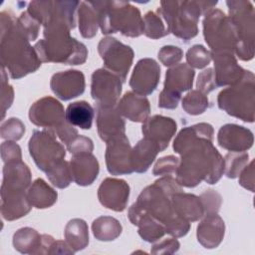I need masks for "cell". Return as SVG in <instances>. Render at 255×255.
I'll use <instances>...</instances> for the list:
<instances>
[{
	"mask_svg": "<svg viewBox=\"0 0 255 255\" xmlns=\"http://www.w3.org/2000/svg\"><path fill=\"white\" fill-rule=\"evenodd\" d=\"M16 21L17 18L10 10L0 13L1 65L12 79L17 80L36 72L42 62L30 41L19 30Z\"/></svg>",
	"mask_w": 255,
	"mask_h": 255,
	"instance_id": "6da1fadb",
	"label": "cell"
},
{
	"mask_svg": "<svg viewBox=\"0 0 255 255\" xmlns=\"http://www.w3.org/2000/svg\"><path fill=\"white\" fill-rule=\"evenodd\" d=\"M180 243L177 239L167 238L154 244L150 250L151 254H173L179 250Z\"/></svg>",
	"mask_w": 255,
	"mask_h": 255,
	"instance_id": "9f6ffc18",
	"label": "cell"
},
{
	"mask_svg": "<svg viewBox=\"0 0 255 255\" xmlns=\"http://www.w3.org/2000/svg\"><path fill=\"white\" fill-rule=\"evenodd\" d=\"M28 148L35 164L45 173L66 156L64 145L57 140L56 134L49 128L34 130L29 139Z\"/></svg>",
	"mask_w": 255,
	"mask_h": 255,
	"instance_id": "9c48e42d",
	"label": "cell"
},
{
	"mask_svg": "<svg viewBox=\"0 0 255 255\" xmlns=\"http://www.w3.org/2000/svg\"><path fill=\"white\" fill-rule=\"evenodd\" d=\"M249 154L245 151H229L224 157V173L228 178H236L247 165Z\"/></svg>",
	"mask_w": 255,
	"mask_h": 255,
	"instance_id": "60d3db41",
	"label": "cell"
},
{
	"mask_svg": "<svg viewBox=\"0 0 255 255\" xmlns=\"http://www.w3.org/2000/svg\"><path fill=\"white\" fill-rule=\"evenodd\" d=\"M92 231L99 241H113L122 234L123 227L115 217L100 216L93 221Z\"/></svg>",
	"mask_w": 255,
	"mask_h": 255,
	"instance_id": "8d00e7d4",
	"label": "cell"
},
{
	"mask_svg": "<svg viewBox=\"0 0 255 255\" xmlns=\"http://www.w3.org/2000/svg\"><path fill=\"white\" fill-rule=\"evenodd\" d=\"M158 59L161 64L166 67H173L177 65L183 57V52L179 47L166 45L158 51Z\"/></svg>",
	"mask_w": 255,
	"mask_h": 255,
	"instance_id": "681fc988",
	"label": "cell"
},
{
	"mask_svg": "<svg viewBox=\"0 0 255 255\" xmlns=\"http://www.w3.org/2000/svg\"><path fill=\"white\" fill-rule=\"evenodd\" d=\"M158 152H160V150L155 143L145 137L141 138L131 148L130 160L133 171L137 173L147 171Z\"/></svg>",
	"mask_w": 255,
	"mask_h": 255,
	"instance_id": "4dcf8cb0",
	"label": "cell"
},
{
	"mask_svg": "<svg viewBox=\"0 0 255 255\" xmlns=\"http://www.w3.org/2000/svg\"><path fill=\"white\" fill-rule=\"evenodd\" d=\"M74 250L69 244L62 240H55L50 248L49 254H74Z\"/></svg>",
	"mask_w": 255,
	"mask_h": 255,
	"instance_id": "91938a15",
	"label": "cell"
},
{
	"mask_svg": "<svg viewBox=\"0 0 255 255\" xmlns=\"http://www.w3.org/2000/svg\"><path fill=\"white\" fill-rule=\"evenodd\" d=\"M195 72L185 63L169 68L165 73L163 89L180 94L192 88Z\"/></svg>",
	"mask_w": 255,
	"mask_h": 255,
	"instance_id": "f546056e",
	"label": "cell"
},
{
	"mask_svg": "<svg viewBox=\"0 0 255 255\" xmlns=\"http://www.w3.org/2000/svg\"><path fill=\"white\" fill-rule=\"evenodd\" d=\"M179 158H177L174 155H166L163 157H160L157 159L155 162L152 173L153 175L157 176H165V175H170L172 176L173 174L176 173L177 167L179 165Z\"/></svg>",
	"mask_w": 255,
	"mask_h": 255,
	"instance_id": "bcb514c9",
	"label": "cell"
},
{
	"mask_svg": "<svg viewBox=\"0 0 255 255\" xmlns=\"http://www.w3.org/2000/svg\"><path fill=\"white\" fill-rule=\"evenodd\" d=\"M29 120L37 127L52 129L66 121V112L57 99L47 96L30 107Z\"/></svg>",
	"mask_w": 255,
	"mask_h": 255,
	"instance_id": "5bb4252c",
	"label": "cell"
},
{
	"mask_svg": "<svg viewBox=\"0 0 255 255\" xmlns=\"http://www.w3.org/2000/svg\"><path fill=\"white\" fill-rule=\"evenodd\" d=\"M98 52L105 69L119 76L123 83L126 82L133 61V50L114 37H105L98 44Z\"/></svg>",
	"mask_w": 255,
	"mask_h": 255,
	"instance_id": "8fae6325",
	"label": "cell"
},
{
	"mask_svg": "<svg viewBox=\"0 0 255 255\" xmlns=\"http://www.w3.org/2000/svg\"><path fill=\"white\" fill-rule=\"evenodd\" d=\"M122 87L120 77L105 68L98 69L92 74L91 96L97 105L116 106L122 94Z\"/></svg>",
	"mask_w": 255,
	"mask_h": 255,
	"instance_id": "4fadbf2b",
	"label": "cell"
},
{
	"mask_svg": "<svg viewBox=\"0 0 255 255\" xmlns=\"http://www.w3.org/2000/svg\"><path fill=\"white\" fill-rule=\"evenodd\" d=\"M196 88L201 93L207 95L208 93L212 92L217 88L216 82H215V76L214 71L212 68H207L206 70L202 71L197 78L196 82Z\"/></svg>",
	"mask_w": 255,
	"mask_h": 255,
	"instance_id": "f5cc1de1",
	"label": "cell"
},
{
	"mask_svg": "<svg viewBox=\"0 0 255 255\" xmlns=\"http://www.w3.org/2000/svg\"><path fill=\"white\" fill-rule=\"evenodd\" d=\"M177 125L171 118L161 115H154L148 117L141 127L142 134L145 138L151 140L157 145L160 151L164 150L175 134Z\"/></svg>",
	"mask_w": 255,
	"mask_h": 255,
	"instance_id": "d6986e66",
	"label": "cell"
},
{
	"mask_svg": "<svg viewBox=\"0 0 255 255\" xmlns=\"http://www.w3.org/2000/svg\"><path fill=\"white\" fill-rule=\"evenodd\" d=\"M64 236L74 252L85 249L89 244V227L87 222L81 218L71 219L65 227Z\"/></svg>",
	"mask_w": 255,
	"mask_h": 255,
	"instance_id": "e575fe53",
	"label": "cell"
},
{
	"mask_svg": "<svg viewBox=\"0 0 255 255\" xmlns=\"http://www.w3.org/2000/svg\"><path fill=\"white\" fill-rule=\"evenodd\" d=\"M52 92L62 101H69L85 92V76L78 70H67L56 73L50 81Z\"/></svg>",
	"mask_w": 255,
	"mask_h": 255,
	"instance_id": "ac0fdd59",
	"label": "cell"
},
{
	"mask_svg": "<svg viewBox=\"0 0 255 255\" xmlns=\"http://www.w3.org/2000/svg\"><path fill=\"white\" fill-rule=\"evenodd\" d=\"M13 246L22 254H41L42 234L31 227L20 228L13 235Z\"/></svg>",
	"mask_w": 255,
	"mask_h": 255,
	"instance_id": "d6a6232c",
	"label": "cell"
},
{
	"mask_svg": "<svg viewBox=\"0 0 255 255\" xmlns=\"http://www.w3.org/2000/svg\"><path fill=\"white\" fill-rule=\"evenodd\" d=\"M217 1H161L157 13L165 21L169 33L188 42L198 34V20L213 9Z\"/></svg>",
	"mask_w": 255,
	"mask_h": 255,
	"instance_id": "277c9868",
	"label": "cell"
},
{
	"mask_svg": "<svg viewBox=\"0 0 255 255\" xmlns=\"http://www.w3.org/2000/svg\"><path fill=\"white\" fill-rule=\"evenodd\" d=\"M181 95L163 89L158 97V107L161 109L173 110L177 108Z\"/></svg>",
	"mask_w": 255,
	"mask_h": 255,
	"instance_id": "6f0895ef",
	"label": "cell"
},
{
	"mask_svg": "<svg viewBox=\"0 0 255 255\" xmlns=\"http://www.w3.org/2000/svg\"><path fill=\"white\" fill-rule=\"evenodd\" d=\"M97 128L99 136L106 143L126 134V123L116 106H96Z\"/></svg>",
	"mask_w": 255,
	"mask_h": 255,
	"instance_id": "44dd1931",
	"label": "cell"
},
{
	"mask_svg": "<svg viewBox=\"0 0 255 255\" xmlns=\"http://www.w3.org/2000/svg\"><path fill=\"white\" fill-rule=\"evenodd\" d=\"M213 134L214 129L207 123H199L183 128L173 140V150L181 155L202 139L213 141Z\"/></svg>",
	"mask_w": 255,
	"mask_h": 255,
	"instance_id": "d4e9b609",
	"label": "cell"
},
{
	"mask_svg": "<svg viewBox=\"0 0 255 255\" xmlns=\"http://www.w3.org/2000/svg\"><path fill=\"white\" fill-rule=\"evenodd\" d=\"M16 23L19 30L27 37L30 42L37 39L41 24L27 11L21 13V15L17 18Z\"/></svg>",
	"mask_w": 255,
	"mask_h": 255,
	"instance_id": "f6af8a7d",
	"label": "cell"
},
{
	"mask_svg": "<svg viewBox=\"0 0 255 255\" xmlns=\"http://www.w3.org/2000/svg\"><path fill=\"white\" fill-rule=\"evenodd\" d=\"M131 146L126 134L107 142L106 165L112 175L130 174L133 172L130 160Z\"/></svg>",
	"mask_w": 255,
	"mask_h": 255,
	"instance_id": "9a60e30c",
	"label": "cell"
},
{
	"mask_svg": "<svg viewBox=\"0 0 255 255\" xmlns=\"http://www.w3.org/2000/svg\"><path fill=\"white\" fill-rule=\"evenodd\" d=\"M99 13V24L103 34L120 32L135 38L143 34V20L138 8L128 1H92Z\"/></svg>",
	"mask_w": 255,
	"mask_h": 255,
	"instance_id": "5b68a950",
	"label": "cell"
},
{
	"mask_svg": "<svg viewBox=\"0 0 255 255\" xmlns=\"http://www.w3.org/2000/svg\"><path fill=\"white\" fill-rule=\"evenodd\" d=\"M31 177L30 168L22 160L4 163L1 191H27Z\"/></svg>",
	"mask_w": 255,
	"mask_h": 255,
	"instance_id": "484cf974",
	"label": "cell"
},
{
	"mask_svg": "<svg viewBox=\"0 0 255 255\" xmlns=\"http://www.w3.org/2000/svg\"><path fill=\"white\" fill-rule=\"evenodd\" d=\"M217 142L226 150L242 152L252 147L254 135L245 127L236 124H226L218 130Z\"/></svg>",
	"mask_w": 255,
	"mask_h": 255,
	"instance_id": "7402d4cb",
	"label": "cell"
},
{
	"mask_svg": "<svg viewBox=\"0 0 255 255\" xmlns=\"http://www.w3.org/2000/svg\"><path fill=\"white\" fill-rule=\"evenodd\" d=\"M180 156L175 173L180 186L195 187L203 180L215 184L224 173V158L211 140L202 139Z\"/></svg>",
	"mask_w": 255,
	"mask_h": 255,
	"instance_id": "7a4b0ae2",
	"label": "cell"
},
{
	"mask_svg": "<svg viewBox=\"0 0 255 255\" xmlns=\"http://www.w3.org/2000/svg\"><path fill=\"white\" fill-rule=\"evenodd\" d=\"M143 34L150 39H159L169 34L163 19L157 12L148 11L142 18Z\"/></svg>",
	"mask_w": 255,
	"mask_h": 255,
	"instance_id": "ab89813d",
	"label": "cell"
},
{
	"mask_svg": "<svg viewBox=\"0 0 255 255\" xmlns=\"http://www.w3.org/2000/svg\"><path fill=\"white\" fill-rule=\"evenodd\" d=\"M67 149L73 155L85 152L92 153V151L94 150V143L90 137L78 134L67 144Z\"/></svg>",
	"mask_w": 255,
	"mask_h": 255,
	"instance_id": "816d5d0a",
	"label": "cell"
},
{
	"mask_svg": "<svg viewBox=\"0 0 255 255\" xmlns=\"http://www.w3.org/2000/svg\"><path fill=\"white\" fill-rule=\"evenodd\" d=\"M238 176L239 184L251 192H254V160H251L250 163L242 169Z\"/></svg>",
	"mask_w": 255,
	"mask_h": 255,
	"instance_id": "680465c9",
	"label": "cell"
},
{
	"mask_svg": "<svg viewBox=\"0 0 255 255\" xmlns=\"http://www.w3.org/2000/svg\"><path fill=\"white\" fill-rule=\"evenodd\" d=\"M135 226L138 227V235L144 241L149 243H153L159 240L165 234L163 224L143 211L138 217Z\"/></svg>",
	"mask_w": 255,
	"mask_h": 255,
	"instance_id": "74e56055",
	"label": "cell"
},
{
	"mask_svg": "<svg viewBox=\"0 0 255 255\" xmlns=\"http://www.w3.org/2000/svg\"><path fill=\"white\" fill-rule=\"evenodd\" d=\"M129 185L121 178H105L98 188L100 203L111 210L122 212L127 208L129 198Z\"/></svg>",
	"mask_w": 255,
	"mask_h": 255,
	"instance_id": "e0dca14e",
	"label": "cell"
},
{
	"mask_svg": "<svg viewBox=\"0 0 255 255\" xmlns=\"http://www.w3.org/2000/svg\"><path fill=\"white\" fill-rule=\"evenodd\" d=\"M27 198L33 207L45 209L57 202L58 193L44 179L37 178L27 189Z\"/></svg>",
	"mask_w": 255,
	"mask_h": 255,
	"instance_id": "1f68e13d",
	"label": "cell"
},
{
	"mask_svg": "<svg viewBox=\"0 0 255 255\" xmlns=\"http://www.w3.org/2000/svg\"><path fill=\"white\" fill-rule=\"evenodd\" d=\"M73 180L80 186H88L97 179L100 165L97 157L89 152L74 154L70 160Z\"/></svg>",
	"mask_w": 255,
	"mask_h": 255,
	"instance_id": "cb8c5ba5",
	"label": "cell"
},
{
	"mask_svg": "<svg viewBox=\"0 0 255 255\" xmlns=\"http://www.w3.org/2000/svg\"><path fill=\"white\" fill-rule=\"evenodd\" d=\"M79 30L83 38L91 39L98 33L100 27L99 13L92 1H82L78 8Z\"/></svg>",
	"mask_w": 255,
	"mask_h": 255,
	"instance_id": "836d02e7",
	"label": "cell"
},
{
	"mask_svg": "<svg viewBox=\"0 0 255 255\" xmlns=\"http://www.w3.org/2000/svg\"><path fill=\"white\" fill-rule=\"evenodd\" d=\"M46 174L50 182L57 188L61 189L68 187L73 180L70 162L66 160H62L56 166L48 170Z\"/></svg>",
	"mask_w": 255,
	"mask_h": 255,
	"instance_id": "b9f144b4",
	"label": "cell"
},
{
	"mask_svg": "<svg viewBox=\"0 0 255 255\" xmlns=\"http://www.w3.org/2000/svg\"><path fill=\"white\" fill-rule=\"evenodd\" d=\"M25 133V125L17 118H10L2 123L0 128V135L4 139L19 140Z\"/></svg>",
	"mask_w": 255,
	"mask_h": 255,
	"instance_id": "ee69618b",
	"label": "cell"
},
{
	"mask_svg": "<svg viewBox=\"0 0 255 255\" xmlns=\"http://www.w3.org/2000/svg\"><path fill=\"white\" fill-rule=\"evenodd\" d=\"M160 67L151 58L140 59L132 71L129 87L135 94L141 96L151 95L159 83Z\"/></svg>",
	"mask_w": 255,
	"mask_h": 255,
	"instance_id": "2e32d148",
	"label": "cell"
},
{
	"mask_svg": "<svg viewBox=\"0 0 255 255\" xmlns=\"http://www.w3.org/2000/svg\"><path fill=\"white\" fill-rule=\"evenodd\" d=\"M117 109L121 116L128 121L143 123L149 116L150 104L146 97L134 92H127L117 104Z\"/></svg>",
	"mask_w": 255,
	"mask_h": 255,
	"instance_id": "4316f807",
	"label": "cell"
},
{
	"mask_svg": "<svg viewBox=\"0 0 255 255\" xmlns=\"http://www.w3.org/2000/svg\"><path fill=\"white\" fill-rule=\"evenodd\" d=\"M202 26L204 40L211 52L234 53L237 36L231 21L224 12L211 9L204 15Z\"/></svg>",
	"mask_w": 255,
	"mask_h": 255,
	"instance_id": "ba28073f",
	"label": "cell"
},
{
	"mask_svg": "<svg viewBox=\"0 0 255 255\" xmlns=\"http://www.w3.org/2000/svg\"><path fill=\"white\" fill-rule=\"evenodd\" d=\"M14 100V90L8 83L7 73L2 68L1 74V107H2V119H4L6 111L11 107Z\"/></svg>",
	"mask_w": 255,
	"mask_h": 255,
	"instance_id": "f907efd6",
	"label": "cell"
},
{
	"mask_svg": "<svg viewBox=\"0 0 255 255\" xmlns=\"http://www.w3.org/2000/svg\"><path fill=\"white\" fill-rule=\"evenodd\" d=\"M80 1H32L28 5L27 12L44 27L51 23H65L71 30L76 27V10Z\"/></svg>",
	"mask_w": 255,
	"mask_h": 255,
	"instance_id": "30bf717a",
	"label": "cell"
},
{
	"mask_svg": "<svg viewBox=\"0 0 255 255\" xmlns=\"http://www.w3.org/2000/svg\"><path fill=\"white\" fill-rule=\"evenodd\" d=\"M56 136H58L60 138V140L65 143L66 145L74 138L78 135V130L77 128H74V126H72L70 123L66 121H64L63 123H61L60 125H58L57 127H55L54 128L51 129Z\"/></svg>",
	"mask_w": 255,
	"mask_h": 255,
	"instance_id": "11a10c76",
	"label": "cell"
},
{
	"mask_svg": "<svg viewBox=\"0 0 255 255\" xmlns=\"http://www.w3.org/2000/svg\"><path fill=\"white\" fill-rule=\"evenodd\" d=\"M95 111L86 101L71 103L66 110V120L74 127L90 129L93 125Z\"/></svg>",
	"mask_w": 255,
	"mask_h": 255,
	"instance_id": "d590c367",
	"label": "cell"
},
{
	"mask_svg": "<svg viewBox=\"0 0 255 255\" xmlns=\"http://www.w3.org/2000/svg\"><path fill=\"white\" fill-rule=\"evenodd\" d=\"M70 27L65 23H51L44 27V39L39 40L34 49L42 63L82 65L88 58V49L72 38Z\"/></svg>",
	"mask_w": 255,
	"mask_h": 255,
	"instance_id": "3957f363",
	"label": "cell"
},
{
	"mask_svg": "<svg viewBox=\"0 0 255 255\" xmlns=\"http://www.w3.org/2000/svg\"><path fill=\"white\" fill-rule=\"evenodd\" d=\"M163 226L165 229V233L175 238L185 236L190 229V223L178 216L177 214L172 216Z\"/></svg>",
	"mask_w": 255,
	"mask_h": 255,
	"instance_id": "c3c4849f",
	"label": "cell"
},
{
	"mask_svg": "<svg viewBox=\"0 0 255 255\" xmlns=\"http://www.w3.org/2000/svg\"><path fill=\"white\" fill-rule=\"evenodd\" d=\"M217 105L227 115L246 123H253L255 114L254 74L246 70L238 83L222 90L218 94Z\"/></svg>",
	"mask_w": 255,
	"mask_h": 255,
	"instance_id": "8992f818",
	"label": "cell"
},
{
	"mask_svg": "<svg viewBox=\"0 0 255 255\" xmlns=\"http://www.w3.org/2000/svg\"><path fill=\"white\" fill-rule=\"evenodd\" d=\"M225 234V223L217 214H206L197 226V241L206 249H213L220 245Z\"/></svg>",
	"mask_w": 255,
	"mask_h": 255,
	"instance_id": "603a6c76",
	"label": "cell"
},
{
	"mask_svg": "<svg viewBox=\"0 0 255 255\" xmlns=\"http://www.w3.org/2000/svg\"><path fill=\"white\" fill-rule=\"evenodd\" d=\"M187 65L195 69H203L211 62V54L202 45H193L186 52Z\"/></svg>",
	"mask_w": 255,
	"mask_h": 255,
	"instance_id": "7bdbcfd3",
	"label": "cell"
},
{
	"mask_svg": "<svg viewBox=\"0 0 255 255\" xmlns=\"http://www.w3.org/2000/svg\"><path fill=\"white\" fill-rule=\"evenodd\" d=\"M198 197L202 203L204 215L218 213L222 203V197L216 190L207 189L202 192Z\"/></svg>",
	"mask_w": 255,
	"mask_h": 255,
	"instance_id": "7dc6e473",
	"label": "cell"
},
{
	"mask_svg": "<svg viewBox=\"0 0 255 255\" xmlns=\"http://www.w3.org/2000/svg\"><path fill=\"white\" fill-rule=\"evenodd\" d=\"M211 59L214 62V76L218 87L232 86L238 83L244 76V70L230 52H211Z\"/></svg>",
	"mask_w": 255,
	"mask_h": 255,
	"instance_id": "ffe728a7",
	"label": "cell"
},
{
	"mask_svg": "<svg viewBox=\"0 0 255 255\" xmlns=\"http://www.w3.org/2000/svg\"><path fill=\"white\" fill-rule=\"evenodd\" d=\"M136 205L163 225L176 213L171 204V197L155 182L142 189Z\"/></svg>",
	"mask_w": 255,
	"mask_h": 255,
	"instance_id": "7c38bea8",
	"label": "cell"
},
{
	"mask_svg": "<svg viewBox=\"0 0 255 255\" xmlns=\"http://www.w3.org/2000/svg\"><path fill=\"white\" fill-rule=\"evenodd\" d=\"M32 208L27 191H1V215L7 221H13L27 215Z\"/></svg>",
	"mask_w": 255,
	"mask_h": 255,
	"instance_id": "83f0119b",
	"label": "cell"
},
{
	"mask_svg": "<svg viewBox=\"0 0 255 255\" xmlns=\"http://www.w3.org/2000/svg\"><path fill=\"white\" fill-rule=\"evenodd\" d=\"M171 204L174 212L188 222L197 221L204 216L202 203L194 194L177 192L171 196Z\"/></svg>",
	"mask_w": 255,
	"mask_h": 255,
	"instance_id": "f1b7e54d",
	"label": "cell"
},
{
	"mask_svg": "<svg viewBox=\"0 0 255 255\" xmlns=\"http://www.w3.org/2000/svg\"><path fill=\"white\" fill-rule=\"evenodd\" d=\"M1 158L4 163L22 160L21 147L13 140H7L2 142Z\"/></svg>",
	"mask_w": 255,
	"mask_h": 255,
	"instance_id": "db71d44e",
	"label": "cell"
},
{
	"mask_svg": "<svg viewBox=\"0 0 255 255\" xmlns=\"http://www.w3.org/2000/svg\"><path fill=\"white\" fill-rule=\"evenodd\" d=\"M229 20L231 21L237 36V44L234 53L242 61H250L254 57L255 14L250 1L230 0L226 1Z\"/></svg>",
	"mask_w": 255,
	"mask_h": 255,
	"instance_id": "52a82bcc",
	"label": "cell"
},
{
	"mask_svg": "<svg viewBox=\"0 0 255 255\" xmlns=\"http://www.w3.org/2000/svg\"><path fill=\"white\" fill-rule=\"evenodd\" d=\"M182 109L191 116L203 114L209 107V101L205 94L198 90H191L181 101Z\"/></svg>",
	"mask_w": 255,
	"mask_h": 255,
	"instance_id": "f35d334b",
	"label": "cell"
}]
</instances>
